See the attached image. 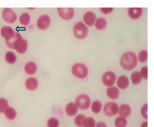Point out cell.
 <instances>
[{
	"instance_id": "cell-24",
	"label": "cell",
	"mask_w": 154,
	"mask_h": 127,
	"mask_svg": "<svg viewBox=\"0 0 154 127\" xmlns=\"http://www.w3.org/2000/svg\"><path fill=\"white\" fill-rule=\"evenodd\" d=\"M16 56L13 52H8L5 55V60L8 63L10 64H14L16 61Z\"/></svg>"
},
{
	"instance_id": "cell-2",
	"label": "cell",
	"mask_w": 154,
	"mask_h": 127,
	"mask_svg": "<svg viewBox=\"0 0 154 127\" xmlns=\"http://www.w3.org/2000/svg\"><path fill=\"white\" fill-rule=\"evenodd\" d=\"M72 74L79 79L85 78L88 75V69L83 63H76L74 64L71 69Z\"/></svg>"
},
{
	"instance_id": "cell-16",
	"label": "cell",
	"mask_w": 154,
	"mask_h": 127,
	"mask_svg": "<svg viewBox=\"0 0 154 127\" xmlns=\"http://www.w3.org/2000/svg\"><path fill=\"white\" fill-rule=\"evenodd\" d=\"M106 95L110 99H117L119 96V90L116 87H110L106 89Z\"/></svg>"
},
{
	"instance_id": "cell-36",
	"label": "cell",
	"mask_w": 154,
	"mask_h": 127,
	"mask_svg": "<svg viewBox=\"0 0 154 127\" xmlns=\"http://www.w3.org/2000/svg\"><path fill=\"white\" fill-rule=\"evenodd\" d=\"M95 127H107V126L106 123L103 122H98L95 126Z\"/></svg>"
},
{
	"instance_id": "cell-15",
	"label": "cell",
	"mask_w": 154,
	"mask_h": 127,
	"mask_svg": "<svg viewBox=\"0 0 154 127\" xmlns=\"http://www.w3.org/2000/svg\"><path fill=\"white\" fill-rule=\"evenodd\" d=\"M119 115L124 118H127L130 116L131 113V108L130 105L126 104H122L119 107Z\"/></svg>"
},
{
	"instance_id": "cell-20",
	"label": "cell",
	"mask_w": 154,
	"mask_h": 127,
	"mask_svg": "<svg viewBox=\"0 0 154 127\" xmlns=\"http://www.w3.org/2000/svg\"><path fill=\"white\" fill-rule=\"evenodd\" d=\"M4 114L6 118L10 120H14L17 116V112L15 109L12 107H9L5 111Z\"/></svg>"
},
{
	"instance_id": "cell-6",
	"label": "cell",
	"mask_w": 154,
	"mask_h": 127,
	"mask_svg": "<svg viewBox=\"0 0 154 127\" xmlns=\"http://www.w3.org/2000/svg\"><path fill=\"white\" fill-rule=\"evenodd\" d=\"M22 39L23 37L19 33L14 31L5 39L6 44L8 48L15 49L17 43Z\"/></svg>"
},
{
	"instance_id": "cell-7",
	"label": "cell",
	"mask_w": 154,
	"mask_h": 127,
	"mask_svg": "<svg viewBox=\"0 0 154 127\" xmlns=\"http://www.w3.org/2000/svg\"><path fill=\"white\" fill-rule=\"evenodd\" d=\"M117 79V76L112 71L106 72L102 76V82L108 87H112L116 83Z\"/></svg>"
},
{
	"instance_id": "cell-4",
	"label": "cell",
	"mask_w": 154,
	"mask_h": 127,
	"mask_svg": "<svg viewBox=\"0 0 154 127\" xmlns=\"http://www.w3.org/2000/svg\"><path fill=\"white\" fill-rule=\"evenodd\" d=\"M75 104L79 109L87 110L91 105V99L88 95L82 94L77 96L75 100Z\"/></svg>"
},
{
	"instance_id": "cell-17",
	"label": "cell",
	"mask_w": 154,
	"mask_h": 127,
	"mask_svg": "<svg viewBox=\"0 0 154 127\" xmlns=\"http://www.w3.org/2000/svg\"><path fill=\"white\" fill-rule=\"evenodd\" d=\"M142 14V8L139 7L129 8L128 15L133 20L138 19Z\"/></svg>"
},
{
	"instance_id": "cell-37",
	"label": "cell",
	"mask_w": 154,
	"mask_h": 127,
	"mask_svg": "<svg viewBox=\"0 0 154 127\" xmlns=\"http://www.w3.org/2000/svg\"><path fill=\"white\" fill-rule=\"evenodd\" d=\"M141 127H147V122H144L142 123Z\"/></svg>"
},
{
	"instance_id": "cell-13",
	"label": "cell",
	"mask_w": 154,
	"mask_h": 127,
	"mask_svg": "<svg viewBox=\"0 0 154 127\" xmlns=\"http://www.w3.org/2000/svg\"><path fill=\"white\" fill-rule=\"evenodd\" d=\"M78 111L79 108L75 103L73 102L68 104L65 108V111L66 114L69 117H73L76 115Z\"/></svg>"
},
{
	"instance_id": "cell-18",
	"label": "cell",
	"mask_w": 154,
	"mask_h": 127,
	"mask_svg": "<svg viewBox=\"0 0 154 127\" xmlns=\"http://www.w3.org/2000/svg\"><path fill=\"white\" fill-rule=\"evenodd\" d=\"M129 79L125 75H121L119 76L117 81V85L119 89L124 90L126 89L129 85Z\"/></svg>"
},
{
	"instance_id": "cell-8",
	"label": "cell",
	"mask_w": 154,
	"mask_h": 127,
	"mask_svg": "<svg viewBox=\"0 0 154 127\" xmlns=\"http://www.w3.org/2000/svg\"><path fill=\"white\" fill-rule=\"evenodd\" d=\"M58 13L62 19L69 20L73 18L75 10L73 8H58Z\"/></svg>"
},
{
	"instance_id": "cell-32",
	"label": "cell",
	"mask_w": 154,
	"mask_h": 127,
	"mask_svg": "<svg viewBox=\"0 0 154 127\" xmlns=\"http://www.w3.org/2000/svg\"><path fill=\"white\" fill-rule=\"evenodd\" d=\"M147 52L146 50H142L138 54V60L141 63H145L147 60Z\"/></svg>"
},
{
	"instance_id": "cell-23",
	"label": "cell",
	"mask_w": 154,
	"mask_h": 127,
	"mask_svg": "<svg viewBox=\"0 0 154 127\" xmlns=\"http://www.w3.org/2000/svg\"><path fill=\"white\" fill-rule=\"evenodd\" d=\"M103 105L99 100H95L91 104V111L95 114H99L101 111Z\"/></svg>"
},
{
	"instance_id": "cell-35",
	"label": "cell",
	"mask_w": 154,
	"mask_h": 127,
	"mask_svg": "<svg viewBox=\"0 0 154 127\" xmlns=\"http://www.w3.org/2000/svg\"><path fill=\"white\" fill-rule=\"evenodd\" d=\"M100 10L102 13L104 14H108L113 11V8H100Z\"/></svg>"
},
{
	"instance_id": "cell-9",
	"label": "cell",
	"mask_w": 154,
	"mask_h": 127,
	"mask_svg": "<svg viewBox=\"0 0 154 127\" xmlns=\"http://www.w3.org/2000/svg\"><path fill=\"white\" fill-rule=\"evenodd\" d=\"M4 20L8 24H12L15 22L17 19L16 13L10 8H5L2 12Z\"/></svg>"
},
{
	"instance_id": "cell-1",
	"label": "cell",
	"mask_w": 154,
	"mask_h": 127,
	"mask_svg": "<svg viewBox=\"0 0 154 127\" xmlns=\"http://www.w3.org/2000/svg\"><path fill=\"white\" fill-rule=\"evenodd\" d=\"M137 64V58L132 52L124 53L120 60V65L124 70L130 71L136 68Z\"/></svg>"
},
{
	"instance_id": "cell-30",
	"label": "cell",
	"mask_w": 154,
	"mask_h": 127,
	"mask_svg": "<svg viewBox=\"0 0 154 127\" xmlns=\"http://www.w3.org/2000/svg\"><path fill=\"white\" fill-rule=\"evenodd\" d=\"M8 107V102L6 99L0 98V113H3Z\"/></svg>"
},
{
	"instance_id": "cell-34",
	"label": "cell",
	"mask_w": 154,
	"mask_h": 127,
	"mask_svg": "<svg viewBox=\"0 0 154 127\" xmlns=\"http://www.w3.org/2000/svg\"><path fill=\"white\" fill-rule=\"evenodd\" d=\"M147 104H145L141 110V114H142V117L145 118V119H147Z\"/></svg>"
},
{
	"instance_id": "cell-19",
	"label": "cell",
	"mask_w": 154,
	"mask_h": 127,
	"mask_svg": "<svg viewBox=\"0 0 154 127\" xmlns=\"http://www.w3.org/2000/svg\"><path fill=\"white\" fill-rule=\"evenodd\" d=\"M24 70L27 74L30 75H34L37 71V64L32 61L28 62L25 64Z\"/></svg>"
},
{
	"instance_id": "cell-21",
	"label": "cell",
	"mask_w": 154,
	"mask_h": 127,
	"mask_svg": "<svg viewBox=\"0 0 154 127\" xmlns=\"http://www.w3.org/2000/svg\"><path fill=\"white\" fill-rule=\"evenodd\" d=\"M107 22L106 20L104 18H99L96 20L95 26L98 30H103L106 26Z\"/></svg>"
},
{
	"instance_id": "cell-5",
	"label": "cell",
	"mask_w": 154,
	"mask_h": 127,
	"mask_svg": "<svg viewBox=\"0 0 154 127\" xmlns=\"http://www.w3.org/2000/svg\"><path fill=\"white\" fill-rule=\"evenodd\" d=\"M119 111V107L115 102H110L106 104L103 108V111L105 115L108 117H112L117 115Z\"/></svg>"
},
{
	"instance_id": "cell-29",
	"label": "cell",
	"mask_w": 154,
	"mask_h": 127,
	"mask_svg": "<svg viewBox=\"0 0 154 127\" xmlns=\"http://www.w3.org/2000/svg\"><path fill=\"white\" fill-rule=\"evenodd\" d=\"M96 122L93 117H86L83 123V127H95Z\"/></svg>"
},
{
	"instance_id": "cell-3",
	"label": "cell",
	"mask_w": 154,
	"mask_h": 127,
	"mask_svg": "<svg viewBox=\"0 0 154 127\" xmlns=\"http://www.w3.org/2000/svg\"><path fill=\"white\" fill-rule=\"evenodd\" d=\"M73 34L78 39H84L88 34V28L82 22H78L74 25Z\"/></svg>"
},
{
	"instance_id": "cell-12",
	"label": "cell",
	"mask_w": 154,
	"mask_h": 127,
	"mask_svg": "<svg viewBox=\"0 0 154 127\" xmlns=\"http://www.w3.org/2000/svg\"><path fill=\"white\" fill-rule=\"evenodd\" d=\"M39 85L38 80L34 77L29 78L25 81L26 88L30 91H34L37 89Z\"/></svg>"
},
{
	"instance_id": "cell-26",
	"label": "cell",
	"mask_w": 154,
	"mask_h": 127,
	"mask_svg": "<svg viewBox=\"0 0 154 127\" xmlns=\"http://www.w3.org/2000/svg\"><path fill=\"white\" fill-rule=\"evenodd\" d=\"M14 31L12 28L10 26H4L1 30V35L2 37L6 39L11 33Z\"/></svg>"
},
{
	"instance_id": "cell-10",
	"label": "cell",
	"mask_w": 154,
	"mask_h": 127,
	"mask_svg": "<svg viewBox=\"0 0 154 127\" xmlns=\"http://www.w3.org/2000/svg\"><path fill=\"white\" fill-rule=\"evenodd\" d=\"M51 19L48 15H43L40 16L37 21V27L42 30H45L49 27Z\"/></svg>"
},
{
	"instance_id": "cell-22",
	"label": "cell",
	"mask_w": 154,
	"mask_h": 127,
	"mask_svg": "<svg viewBox=\"0 0 154 127\" xmlns=\"http://www.w3.org/2000/svg\"><path fill=\"white\" fill-rule=\"evenodd\" d=\"M142 78L140 72H134L131 75V80L134 85H138L141 83Z\"/></svg>"
},
{
	"instance_id": "cell-25",
	"label": "cell",
	"mask_w": 154,
	"mask_h": 127,
	"mask_svg": "<svg viewBox=\"0 0 154 127\" xmlns=\"http://www.w3.org/2000/svg\"><path fill=\"white\" fill-rule=\"evenodd\" d=\"M19 21L23 26H27L30 23V16L28 13H23L20 16Z\"/></svg>"
},
{
	"instance_id": "cell-33",
	"label": "cell",
	"mask_w": 154,
	"mask_h": 127,
	"mask_svg": "<svg viewBox=\"0 0 154 127\" xmlns=\"http://www.w3.org/2000/svg\"><path fill=\"white\" fill-rule=\"evenodd\" d=\"M141 75L142 76V78L144 79H147V66H144L141 69V72H140Z\"/></svg>"
},
{
	"instance_id": "cell-11",
	"label": "cell",
	"mask_w": 154,
	"mask_h": 127,
	"mask_svg": "<svg viewBox=\"0 0 154 127\" xmlns=\"http://www.w3.org/2000/svg\"><path fill=\"white\" fill-rule=\"evenodd\" d=\"M97 16L94 12L92 11H88L86 12L83 16V20L89 26H93L94 24L96 21Z\"/></svg>"
},
{
	"instance_id": "cell-27",
	"label": "cell",
	"mask_w": 154,
	"mask_h": 127,
	"mask_svg": "<svg viewBox=\"0 0 154 127\" xmlns=\"http://www.w3.org/2000/svg\"><path fill=\"white\" fill-rule=\"evenodd\" d=\"M114 123L116 127H126L127 120L126 118L119 116L116 119Z\"/></svg>"
},
{
	"instance_id": "cell-14",
	"label": "cell",
	"mask_w": 154,
	"mask_h": 127,
	"mask_svg": "<svg viewBox=\"0 0 154 127\" xmlns=\"http://www.w3.org/2000/svg\"><path fill=\"white\" fill-rule=\"evenodd\" d=\"M28 49V42L25 39H21L16 44V46L15 48V50L18 53L23 54L26 52Z\"/></svg>"
},
{
	"instance_id": "cell-28",
	"label": "cell",
	"mask_w": 154,
	"mask_h": 127,
	"mask_svg": "<svg viewBox=\"0 0 154 127\" xmlns=\"http://www.w3.org/2000/svg\"><path fill=\"white\" fill-rule=\"evenodd\" d=\"M86 117L82 114L77 115L75 118V124L78 127H83V123Z\"/></svg>"
},
{
	"instance_id": "cell-31",
	"label": "cell",
	"mask_w": 154,
	"mask_h": 127,
	"mask_svg": "<svg viewBox=\"0 0 154 127\" xmlns=\"http://www.w3.org/2000/svg\"><path fill=\"white\" fill-rule=\"evenodd\" d=\"M60 122L56 118H51L49 119L47 122L48 127H59Z\"/></svg>"
}]
</instances>
